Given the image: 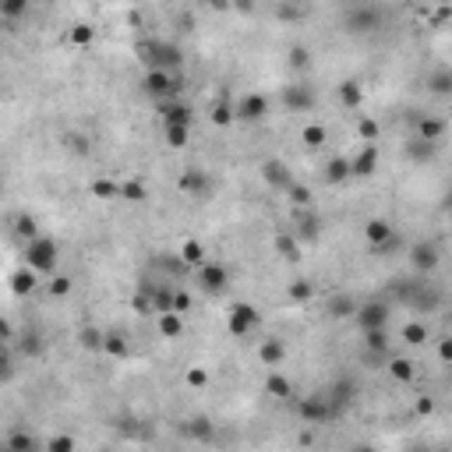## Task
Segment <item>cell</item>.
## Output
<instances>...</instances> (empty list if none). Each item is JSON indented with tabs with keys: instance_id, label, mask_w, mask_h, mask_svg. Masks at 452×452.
Returning a JSON list of instances; mask_svg holds the SVG:
<instances>
[{
	"instance_id": "obj_1",
	"label": "cell",
	"mask_w": 452,
	"mask_h": 452,
	"mask_svg": "<svg viewBox=\"0 0 452 452\" xmlns=\"http://www.w3.org/2000/svg\"><path fill=\"white\" fill-rule=\"evenodd\" d=\"M25 265H32L39 276H54L57 272V241L54 237H32L25 241Z\"/></svg>"
},
{
	"instance_id": "obj_2",
	"label": "cell",
	"mask_w": 452,
	"mask_h": 452,
	"mask_svg": "<svg viewBox=\"0 0 452 452\" xmlns=\"http://www.w3.org/2000/svg\"><path fill=\"white\" fill-rule=\"evenodd\" d=\"M138 57H142L145 64L166 68V71H180V64H184L180 46H177V43H159V39H145V43L138 46Z\"/></svg>"
},
{
	"instance_id": "obj_3",
	"label": "cell",
	"mask_w": 452,
	"mask_h": 452,
	"mask_svg": "<svg viewBox=\"0 0 452 452\" xmlns=\"http://www.w3.org/2000/svg\"><path fill=\"white\" fill-rule=\"evenodd\" d=\"M258 322H262L258 308H255V304L237 301V304L230 308V315H226V332H230L234 339H244V336H251V332L258 329Z\"/></svg>"
},
{
	"instance_id": "obj_4",
	"label": "cell",
	"mask_w": 452,
	"mask_h": 452,
	"mask_svg": "<svg viewBox=\"0 0 452 452\" xmlns=\"http://www.w3.org/2000/svg\"><path fill=\"white\" fill-rule=\"evenodd\" d=\"M343 29L350 36H371L382 29V11L378 8H353L346 18H343Z\"/></svg>"
},
{
	"instance_id": "obj_5",
	"label": "cell",
	"mask_w": 452,
	"mask_h": 452,
	"mask_svg": "<svg viewBox=\"0 0 452 452\" xmlns=\"http://www.w3.org/2000/svg\"><path fill=\"white\" fill-rule=\"evenodd\" d=\"M198 287L205 294H222L230 287V272H226V265H219V262H201L198 265Z\"/></svg>"
},
{
	"instance_id": "obj_6",
	"label": "cell",
	"mask_w": 452,
	"mask_h": 452,
	"mask_svg": "<svg viewBox=\"0 0 452 452\" xmlns=\"http://www.w3.org/2000/svg\"><path fill=\"white\" fill-rule=\"evenodd\" d=\"M269 117V99L262 92H248L237 99V120L244 124H255V120H265Z\"/></svg>"
},
{
	"instance_id": "obj_7",
	"label": "cell",
	"mask_w": 452,
	"mask_h": 452,
	"mask_svg": "<svg viewBox=\"0 0 452 452\" xmlns=\"http://www.w3.org/2000/svg\"><path fill=\"white\" fill-rule=\"evenodd\" d=\"M438 262H441V255H438V244H431V241H420V244H413V248H410V265H413L420 276L434 272V269H438Z\"/></svg>"
},
{
	"instance_id": "obj_8",
	"label": "cell",
	"mask_w": 452,
	"mask_h": 452,
	"mask_svg": "<svg viewBox=\"0 0 452 452\" xmlns=\"http://www.w3.org/2000/svg\"><path fill=\"white\" fill-rule=\"evenodd\" d=\"M385 322H389V304H385V301H368V304L357 308V325H360V332H368V329H385Z\"/></svg>"
},
{
	"instance_id": "obj_9",
	"label": "cell",
	"mask_w": 452,
	"mask_h": 452,
	"mask_svg": "<svg viewBox=\"0 0 452 452\" xmlns=\"http://www.w3.org/2000/svg\"><path fill=\"white\" fill-rule=\"evenodd\" d=\"M364 241H368V248H375V251L389 248V244L396 241L392 222H389V219H368V222H364Z\"/></svg>"
},
{
	"instance_id": "obj_10",
	"label": "cell",
	"mask_w": 452,
	"mask_h": 452,
	"mask_svg": "<svg viewBox=\"0 0 452 452\" xmlns=\"http://www.w3.org/2000/svg\"><path fill=\"white\" fill-rule=\"evenodd\" d=\"M315 103H318V96H315L311 85H287V89H283V106H287L290 113H304V110H311Z\"/></svg>"
},
{
	"instance_id": "obj_11",
	"label": "cell",
	"mask_w": 452,
	"mask_h": 452,
	"mask_svg": "<svg viewBox=\"0 0 452 452\" xmlns=\"http://www.w3.org/2000/svg\"><path fill=\"white\" fill-rule=\"evenodd\" d=\"M297 413H301L308 424H325L329 417H336V410H332V403H329L325 396H311V399L297 403Z\"/></svg>"
},
{
	"instance_id": "obj_12",
	"label": "cell",
	"mask_w": 452,
	"mask_h": 452,
	"mask_svg": "<svg viewBox=\"0 0 452 452\" xmlns=\"http://www.w3.org/2000/svg\"><path fill=\"white\" fill-rule=\"evenodd\" d=\"M208 173L201 170V166H187L184 173H180V191L184 194H191V198H205L208 194Z\"/></svg>"
},
{
	"instance_id": "obj_13",
	"label": "cell",
	"mask_w": 452,
	"mask_h": 452,
	"mask_svg": "<svg viewBox=\"0 0 452 452\" xmlns=\"http://www.w3.org/2000/svg\"><path fill=\"white\" fill-rule=\"evenodd\" d=\"M262 180H265L269 187H276V191H290V184H294L287 163H280V159H265V163H262Z\"/></svg>"
},
{
	"instance_id": "obj_14",
	"label": "cell",
	"mask_w": 452,
	"mask_h": 452,
	"mask_svg": "<svg viewBox=\"0 0 452 452\" xmlns=\"http://www.w3.org/2000/svg\"><path fill=\"white\" fill-rule=\"evenodd\" d=\"M375 170H378V145L368 142V145L350 159V173H353V177H371Z\"/></svg>"
},
{
	"instance_id": "obj_15",
	"label": "cell",
	"mask_w": 452,
	"mask_h": 452,
	"mask_svg": "<svg viewBox=\"0 0 452 452\" xmlns=\"http://www.w3.org/2000/svg\"><path fill=\"white\" fill-rule=\"evenodd\" d=\"M258 360H262L265 368H280V364L287 360V343H283L280 336L262 339V346H258Z\"/></svg>"
},
{
	"instance_id": "obj_16",
	"label": "cell",
	"mask_w": 452,
	"mask_h": 452,
	"mask_svg": "<svg viewBox=\"0 0 452 452\" xmlns=\"http://www.w3.org/2000/svg\"><path fill=\"white\" fill-rule=\"evenodd\" d=\"M159 117H163V124H187L191 127V106L180 103V99H163L159 103Z\"/></svg>"
},
{
	"instance_id": "obj_17",
	"label": "cell",
	"mask_w": 452,
	"mask_h": 452,
	"mask_svg": "<svg viewBox=\"0 0 452 452\" xmlns=\"http://www.w3.org/2000/svg\"><path fill=\"white\" fill-rule=\"evenodd\" d=\"M336 99H339V106L357 110V106L364 103V85H360V82H353V78H346V82H339V85H336Z\"/></svg>"
},
{
	"instance_id": "obj_18",
	"label": "cell",
	"mask_w": 452,
	"mask_h": 452,
	"mask_svg": "<svg viewBox=\"0 0 452 452\" xmlns=\"http://www.w3.org/2000/svg\"><path fill=\"white\" fill-rule=\"evenodd\" d=\"M36 287H39V272H36L32 265L11 272V294H15V297H25V294H32Z\"/></svg>"
},
{
	"instance_id": "obj_19",
	"label": "cell",
	"mask_w": 452,
	"mask_h": 452,
	"mask_svg": "<svg viewBox=\"0 0 452 452\" xmlns=\"http://www.w3.org/2000/svg\"><path fill=\"white\" fill-rule=\"evenodd\" d=\"M445 120L441 117H420L417 120V138H424V142H441V134H445Z\"/></svg>"
},
{
	"instance_id": "obj_20",
	"label": "cell",
	"mask_w": 452,
	"mask_h": 452,
	"mask_svg": "<svg viewBox=\"0 0 452 452\" xmlns=\"http://www.w3.org/2000/svg\"><path fill=\"white\" fill-rule=\"evenodd\" d=\"M353 173H350V159L346 156H332L329 163H325V180L329 184H343V180H350Z\"/></svg>"
},
{
	"instance_id": "obj_21",
	"label": "cell",
	"mask_w": 452,
	"mask_h": 452,
	"mask_svg": "<svg viewBox=\"0 0 452 452\" xmlns=\"http://www.w3.org/2000/svg\"><path fill=\"white\" fill-rule=\"evenodd\" d=\"M173 297H177V290H173L170 283H159V287H152V311H156V315H166V311H173Z\"/></svg>"
},
{
	"instance_id": "obj_22",
	"label": "cell",
	"mask_w": 452,
	"mask_h": 452,
	"mask_svg": "<svg viewBox=\"0 0 452 452\" xmlns=\"http://www.w3.org/2000/svg\"><path fill=\"white\" fill-rule=\"evenodd\" d=\"M265 392H269L272 399H290V396H294V385H290V378H287L283 371H272V375L265 378Z\"/></svg>"
},
{
	"instance_id": "obj_23",
	"label": "cell",
	"mask_w": 452,
	"mask_h": 452,
	"mask_svg": "<svg viewBox=\"0 0 452 452\" xmlns=\"http://www.w3.org/2000/svg\"><path fill=\"white\" fill-rule=\"evenodd\" d=\"M208 120H212L215 127H226V124H234V120H237V103H230V99H219V103L212 106Z\"/></svg>"
},
{
	"instance_id": "obj_24",
	"label": "cell",
	"mask_w": 452,
	"mask_h": 452,
	"mask_svg": "<svg viewBox=\"0 0 452 452\" xmlns=\"http://www.w3.org/2000/svg\"><path fill=\"white\" fill-rule=\"evenodd\" d=\"M297 237L301 241H318V215L315 212L301 208V215H297Z\"/></svg>"
},
{
	"instance_id": "obj_25",
	"label": "cell",
	"mask_w": 452,
	"mask_h": 452,
	"mask_svg": "<svg viewBox=\"0 0 452 452\" xmlns=\"http://www.w3.org/2000/svg\"><path fill=\"white\" fill-rule=\"evenodd\" d=\"M89 191H92V198H99V201H113V198H120V184H117V180H110V177L92 180V184H89Z\"/></svg>"
},
{
	"instance_id": "obj_26",
	"label": "cell",
	"mask_w": 452,
	"mask_h": 452,
	"mask_svg": "<svg viewBox=\"0 0 452 452\" xmlns=\"http://www.w3.org/2000/svg\"><path fill=\"white\" fill-rule=\"evenodd\" d=\"M201 262H205V248H201V241H184V244H180V265L198 269Z\"/></svg>"
},
{
	"instance_id": "obj_27",
	"label": "cell",
	"mask_w": 452,
	"mask_h": 452,
	"mask_svg": "<svg viewBox=\"0 0 452 452\" xmlns=\"http://www.w3.org/2000/svg\"><path fill=\"white\" fill-rule=\"evenodd\" d=\"M149 198V187L142 184V180H124L120 184V201H127V205H142Z\"/></svg>"
},
{
	"instance_id": "obj_28",
	"label": "cell",
	"mask_w": 452,
	"mask_h": 452,
	"mask_svg": "<svg viewBox=\"0 0 452 452\" xmlns=\"http://www.w3.org/2000/svg\"><path fill=\"white\" fill-rule=\"evenodd\" d=\"M180 332H184V318H180V311H166V315H159V336L177 339Z\"/></svg>"
},
{
	"instance_id": "obj_29",
	"label": "cell",
	"mask_w": 452,
	"mask_h": 452,
	"mask_svg": "<svg viewBox=\"0 0 452 452\" xmlns=\"http://www.w3.org/2000/svg\"><path fill=\"white\" fill-rule=\"evenodd\" d=\"M4 448H8V452H36L39 441H36L32 434H25V431H11L8 441H4Z\"/></svg>"
},
{
	"instance_id": "obj_30",
	"label": "cell",
	"mask_w": 452,
	"mask_h": 452,
	"mask_svg": "<svg viewBox=\"0 0 452 452\" xmlns=\"http://www.w3.org/2000/svg\"><path fill=\"white\" fill-rule=\"evenodd\" d=\"M399 336H403V343H410V346H424L431 332H427V325H424V322H406Z\"/></svg>"
},
{
	"instance_id": "obj_31",
	"label": "cell",
	"mask_w": 452,
	"mask_h": 452,
	"mask_svg": "<svg viewBox=\"0 0 452 452\" xmlns=\"http://www.w3.org/2000/svg\"><path fill=\"white\" fill-rule=\"evenodd\" d=\"M350 399H353V382H346V378H343V382H336V385H332V399H329V403H332V410H336V413H339V410H346V406H350Z\"/></svg>"
},
{
	"instance_id": "obj_32",
	"label": "cell",
	"mask_w": 452,
	"mask_h": 452,
	"mask_svg": "<svg viewBox=\"0 0 452 452\" xmlns=\"http://www.w3.org/2000/svg\"><path fill=\"white\" fill-rule=\"evenodd\" d=\"M427 89H431L434 96H452V68L434 71V75L427 78Z\"/></svg>"
},
{
	"instance_id": "obj_33",
	"label": "cell",
	"mask_w": 452,
	"mask_h": 452,
	"mask_svg": "<svg viewBox=\"0 0 452 452\" xmlns=\"http://www.w3.org/2000/svg\"><path fill=\"white\" fill-rule=\"evenodd\" d=\"M187 124H163V134H166V145L170 149H187Z\"/></svg>"
},
{
	"instance_id": "obj_34",
	"label": "cell",
	"mask_w": 452,
	"mask_h": 452,
	"mask_svg": "<svg viewBox=\"0 0 452 452\" xmlns=\"http://www.w3.org/2000/svg\"><path fill=\"white\" fill-rule=\"evenodd\" d=\"M103 353H110V357H127V336L124 332H106V339H103Z\"/></svg>"
},
{
	"instance_id": "obj_35",
	"label": "cell",
	"mask_w": 452,
	"mask_h": 452,
	"mask_svg": "<svg viewBox=\"0 0 452 452\" xmlns=\"http://www.w3.org/2000/svg\"><path fill=\"white\" fill-rule=\"evenodd\" d=\"M290 68L294 71H311V64H315V54L308 50V46H290Z\"/></svg>"
},
{
	"instance_id": "obj_36",
	"label": "cell",
	"mask_w": 452,
	"mask_h": 452,
	"mask_svg": "<svg viewBox=\"0 0 452 452\" xmlns=\"http://www.w3.org/2000/svg\"><path fill=\"white\" fill-rule=\"evenodd\" d=\"M389 375H392L396 382H403V385H406V382H413V375H417V371H413V360H406V357H392Z\"/></svg>"
},
{
	"instance_id": "obj_37",
	"label": "cell",
	"mask_w": 452,
	"mask_h": 452,
	"mask_svg": "<svg viewBox=\"0 0 452 452\" xmlns=\"http://www.w3.org/2000/svg\"><path fill=\"white\" fill-rule=\"evenodd\" d=\"M325 138H329V131H325L322 124H308V127L301 131V142H304L308 149H322V145H325Z\"/></svg>"
},
{
	"instance_id": "obj_38",
	"label": "cell",
	"mask_w": 452,
	"mask_h": 452,
	"mask_svg": "<svg viewBox=\"0 0 452 452\" xmlns=\"http://www.w3.org/2000/svg\"><path fill=\"white\" fill-rule=\"evenodd\" d=\"M287 294H290V301L304 304V301H311V297H315V283H311V280H294V283L287 287Z\"/></svg>"
},
{
	"instance_id": "obj_39",
	"label": "cell",
	"mask_w": 452,
	"mask_h": 452,
	"mask_svg": "<svg viewBox=\"0 0 452 452\" xmlns=\"http://www.w3.org/2000/svg\"><path fill=\"white\" fill-rule=\"evenodd\" d=\"M276 251H280L287 262H301V248H297V241H294L290 234H280V237H276Z\"/></svg>"
},
{
	"instance_id": "obj_40",
	"label": "cell",
	"mask_w": 452,
	"mask_h": 452,
	"mask_svg": "<svg viewBox=\"0 0 452 452\" xmlns=\"http://www.w3.org/2000/svg\"><path fill=\"white\" fill-rule=\"evenodd\" d=\"M329 315H332V318H357V304H353L350 297H332Z\"/></svg>"
},
{
	"instance_id": "obj_41",
	"label": "cell",
	"mask_w": 452,
	"mask_h": 452,
	"mask_svg": "<svg viewBox=\"0 0 452 452\" xmlns=\"http://www.w3.org/2000/svg\"><path fill=\"white\" fill-rule=\"evenodd\" d=\"M103 339H106V332H99L96 325H85V329L78 332V343H82L85 350H103Z\"/></svg>"
},
{
	"instance_id": "obj_42",
	"label": "cell",
	"mask_w": 452,
	"mask_h": 452,
	"mask_svg": "<svg viewBox=\"0 0 452 452\" xmlns=\"http://www.w3.org/2000/svg\"><path fill=\"white\" fill-rule=\"evenodd\" d=\"M364 343H368L371 353H385V350H389V332H385V329H368V332H364Z\"/></svg>"
},
{
	"instance_id": "obj_43",
	"label": "cell",
	"mask_w": 452,
	"mask_h": 452,
	"mask_svg": "<svg viewBox=\"0 0 452 452\" xmlns=\"http://www.w3.org/2000/svg\"><path fill=\"white\" fill-rule=\"evenodd\" d=\"M25 11H29V0H0V15L8 22H18Z\"/></svg>"
},
{
	"instance_id": "obj_44",
	"label": "cell",
	"mask_w": 452,
	"mask_h": 452,
	"mask_svg": "<svg viewBox=\"0 0 452 452\" xmlns=\"http://www.w3.org/2000/svg\"><path fill=\"white\" fill-rule=\"evenodd\" d=\"M71 287H75V283H71V276H57V272H54V276H50V283H46V294H50V297H68V294H71Z\"/></svg>"
},
{
	"instance_id": "obj_45",
	"label": "cell",
	"mask_w": 452,
	"mask_h": 452,
	"mask_svg": "<svg viewBox=\"0 0 452 452\" xmlns=\"http://www.w3.org/2000/svg\"><path fill=\"white\" fill-rule=\"evenodd\" d=\"M187 431H191L198 441H212V420H208V417H194V420L187 424Z\"/></svg>"
},
{
	"instance_id": "obj_46",
	"label": "cell",
	"mask_w": 452,
	"mask_h": 452,
	"mask_svg": "<svg viewBox=\"0 0 452 452\" xmlns=\"http://www.w3.org/2000/svg\"><path fill=\"white\" fill-rule=\"evenodd\" d=\"M15 234H18V237H25V241L39 237V230H36V219H32V215H18V219H15Z\"/></svg>"
},
{
	"instance_id": "obj_47",
	"label": "cell",
	"mask_w": 452,
	"mask_h": 452,
	"mask_svg": "<svg viewBox=\"0 0 452 452\" xmlns=\"http://www.w3.org/2000/svg\"><path fill=\"white\" fill-rule=\"evenodd\" d=\"M357 134H360L364 142H378L382 127H378V120H371V117H360V120H357Z\"/></svg>"
},
{
	"instance_id": "obj_48",
	"label": "cell",
	"mask_w": 452,
	"mask_h": 452,
	"mask_svg": "<svg viewBox=\"0 0 452 452\" xmlns=\"http://www.w3.org/2000/svg\"><path fill=\"white\" fill-rule=\"evenodd\" d=\"M287 194H290V201H294L297 208H311V191H308L304 184H290Z\"/></svg>"
},
{
	"instance_id": "obj_49",
	"label": "cell",
	"mask_w": 452,
	"mask_h": 452,
	"mask_svg": "<svg viewBox=\"0 0 452 452\" xmlns=\"http://www.w3.org/2000/svg\"><path fill=\"white\" fill-rule=\"evenodd\" d=\"M92 39H96V29H92V25H75V29H71V43H75V46H89Z\"/></svg>"
},
{
	"instance_id": "obj_50",
	"label": "cell",
	"mask_w": 452,
	"mask_h": 452,
	"mask_svg": "<svg viewBox=\"0 0 452 452\" xmlns=\"http://www.w3.org/2000/svg\"><path fill=\"white\" fill-rule=\"evenodd\" d=\"M131 304H134V311H142V315H156V311H152V290H138Z\"/></svg>"
},
{
	"instance_id": "obj_51",
	"label": "cell",
	"mask_w": 452,
	"mask_h": 452,
	"mask_svg": "<svg viewBox=\"0 0 452 452\" xmlns=\"http://www.w3.org/2000/svg\"><path fill=\"white\" fill-rule=\"evenodd\" d=\"M46 448H50V452H75V438H71V434H54Z\"/></svg>"
},
{
	"instance_id": "obj_52",
	"label": "cell",
	"mask_w": 452,
	"mask_h": 452,
	"mask_svg": "<svg viewBox=\"0 0 452 452\" xmlns=\"http://www.w3.org/2000/svg\"><path fill=\"white\" fill-rule=\"evenodd\" d=\"M187 385L191 389H205L208 385V371L205 368H187Z\"/></svg>"
},
{
	"instance_id": "obj_53",
	"label": "cell",
	"mask_w": 452,
	"mask_h": 452,
	"mask_svg": "<svg viewBox=\"0 0 452 452\" xmlns=\"http://www.w3.org/2000/svg\"><path fill=\"white\" fill-rule=\"evenodd\" d=\"M434 145H438V142H424V138H420L417 145H410V156H413V159H427V156L434 152Z\"/></svg>"
},
{
	"instance_id": "obj_54",
	"label": "cell",
	"mask_w": 452,
	"mask_h": 452,
	"mask_svg": "<svg viewBox=\"0 0 452 452\" xmlns=\"http://www.w3.org/2000/svg\"><path fill=\"white\" fill-rule=\"evenodd\" d=\"M22 350H25L29 357H39V350H43V343H39V336H36V332H29V336L22 339Z\"/></svg>"
},
{
	"instance_id": "obj_55",
	"label": "cell",
	"mask_w": 452,
	"mask_h": 452,
	"mask_svg": "<svg viewBox=\"0 0 452 452\" xmlns=\"http://www.w3.org/2000/svg\"><path fill=\"white\" fill-rule=\"evenodd\" d=\"M413 410H417L420 417H427V413H434V399H431V396H417V403H413Z\"/></svg>"
},
{
	"instance_id": "obj_56",
	"label": "cell",
	"mask_w": 452,
	"mask_h": 452,
	"mask_svg": "<svg viewBox=\"0 0 452 452\" xmlns=\"http://www.w3.org/2000/svg\"><path fill=\"white\" fill-rule=\"evenodd\" d=\"M438 360L441 364H452V339H441L438 343Z\"/></svg>"
},
{
	"instance_id": "obj_57",
	"label": "cell",
	"mask_w": 452,
	"mask_h": 452,
	"mask_svg": "<svg viewBox=\"0 0 452 452\" xmlns=\"http://www.w3.org/2000/svg\"><path fill=\"white\" fill-rule=\"evenodd\" d=\"M187 308H191V297H187L184 290H177V297H173V311H180V315H184Z\"/></svg>"
},
{
	"instance_id": "obj_58",
	"label": "cell",
	"mask_w": 452,
	"mask_h": 452,
	"mask_svg": "<svg viewBox=\"0 0 452 452\" xmlns=\"http://www.w3.org/2000/svg\"><path fill=\"white\" fill-rule=\"evenodd\" d=\"M212 11H230V0H208Z\"/></svg>"
},
{
	"instance_id": "obj_59",
	"label": "cell",
	"mask_w": 452,
	"mask_h": 452,
	"mask_svg": "<svg viewBox=\"0 0 452 452\" xmlns=\"http://www.w3.org/2000/svg\"><path fill=\"white\" fill-rule=\"evenodd\" d=\"M71 149H75V152H89V142H85V138H71Z\"/></svg>"
},
{
	"instance_id": "obj_60",
	"label": "cell",
	"mask_w": 452,
	"mask_h": 452,
	"mask_svg": "<svg viewBox=\"0 0 452 452\" xmlns=\"http://www.w3.org/2000/svg\"><path fill=\"white\" fill-rule=\"evenodd\" d=\"M180 29L191 32V29H194V18H191V15H180Z\"/></svg>"
},
{
	"instance_id": "obj_61",
	"label": "cell",
	"mask_w": 452,
	"mask_h": 452,
	"mask_svg": "<svg viewBox=\"0 0 452 452\" xmlns=\"http://www.w3.org/2000/svg\"><path fill=\"white\" fill-rule=\"evenodd\" d=\"M445 208H448V212H452V191H448V194H445Z\"/></svg>"
}]
</instances>
